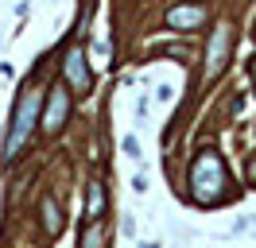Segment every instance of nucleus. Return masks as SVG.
Instances as JSON below:
<instances>
[{
	"mask_svg": "<svg viewBox=\"0 0 256 248\" xmlns=\"http://www.w3.org/2000/svg\"><path fill=\"white\" fill-rule=\"evenodd\" d=\"M229 186V170H225L218 152H198V159L190 163V198L198 206H218L225 198Z\"/></svg>",
	"mask_w": 256,
	"mask_h": 248,
	"instance_id": "f257e3e1",
	"label": "nucleus"
},
{
	"mask_svg": "<svg viewBox=\"0 0 256 248\" xmlns=\"http://www.w3.org/2000/svg\"><path fill=\"white\" fill-rule=\"evenodd\" d=\"M35 116H39V90L20 97L16 112H12V124H8V136H4V159H16L20 155V148L28 144V136L35 128Z\"/></svg>",
	"mask_w": 256,
	"mask_h": 248,
	"instance_id": "f03ea898",
	"label": "nucleus"
},
{
	"mask_svg": "<svg viewBox=\"0 0 256 248\" xmlns=\"http://www.w3.org/2000/svg\"><path fill=\"white\" fill-rule=\"evenodd\" d=\"M66 116H70V93H66V86H50L47 108H43V128L47 132H62Z\"/></svg>",
	"mask_w": 256,
	"mask_h": 248,
	"instance_id": "7ed1b4c3",
	"label": "nucleus"
},
{
	"mask_svg": "<svg viewBox=\"0 0 256 248\" xmlns=\"http://www.w3.org/2000/svg\"><path fill=\"white\" fill-rule=\"evenodd\" d=\"M62 74H66V86H70L74 93H90V90H94V74H90V66H86V54H82L78 46L66 54Z\"/></svg>",
	"mask_w": 256,
	"mask_h": 248,
	"instance_id": "20e7f679",
	"label": "nucleus"
},
{
	"mask_svg": "<svg viewBox=\"0 0 256 248\" xmlns=\"http://www.w3.org/2000/svg\"><path fill=\"white\" fill-rule=\"evenodd\" d=\"M229 43H233V35H229V28H218L214 31V39H210V50H206V82H214V78L225 70V54H229Z\"/></svg>",
	"mask_w": 256,
	"mask_h": 248,
	"instance_id": "39448f33",
	"label": "nucleus"
},
{
	"mask_svg": "<svg viewBox=\"0 0 256 248\" xmlns=\"http://www.w3.org/2000/svg\"><path fill=\"white\" fill-rule=\"evenodd\" d=\"M202 24H206V8L202 4H175L167 12V28H175V31H194Z\"/></svg>",
	"mask_w": 256,
	"mask_h": 248,
	"instance_id": "423d86ee",
	"label": "nucleus"
},
{
	"mask_svg": "<svg viewBox=\"0 0 256 248\" xmlns=\"http://www.w3.org/2000/svg\"><path fill=\"white\" fill-rule=\"evenodd\" d=\"M43 229L50 232V236H58L62 232V210H58V202H43Z\"/></svg>",
	"mask_w": 256,
	"mask_h": 248,
	"instance_id": "0eeeda50",
	"label": "nucleus"
},
{
	"mask_svg": "<svg viewBox=\"0 0 256 248\" xmlns=\"http://www.w3.org/2000/svg\"><path fill=\"white\" fill-rule=\"evenodd\" d=\"M105 214V186L101 182H90V202H86V217L97 221V217Z\"/></svg>",
	"mask_w": 256,
	"mask_h": 248,
	"instance_id": "6e6552de",
	"label": "nucleus"
},
{
	"mask_svg": "<svg viewBox=\"0 0 256 248\" xmlns=\"http://www.w3.org/2000/svg\"><path fill=\"white\" fill-rule=\"evenodd\" d=\"M101 244H105V232H101V225H97V221H90V229L82 232L78 248H101Z\"/></svg>",
	"mask_w": 256,
	"mask_h": 248,
	"instance_id": "1a4fd4ad",
	"label": "nucleus"
},
{
	"mask_svg": "<svg viewBox=\"0 0 256 248\" xmlns=\"http://www.w3.org/2000/svg\"><path fill=\"white\" fill-rule=\"evenodd\" d=\"M124 152H128V155H140V144H136V140L128 136V140H124Z\"/></svg>",
	"mask_w": 256,
	"mask_h": 248,
	"instance_id": "9d476101",
	"label": "nucleus"
},
{
	"mask_svg": "<svg viewBox=\"0 0 256 248\" xmlns=\"http://www.w3.org/2000/svg\"><path fill=\"white\" fill-rule=\"evenodd\" d=\"M248 74H252V86H256V58H248Z\"/></svg>",
	"mask_w": 256,
	"mask_h": 248,
	"instance_id": "9b49d317",
	"label": "nucleus"
}]
</instances>
